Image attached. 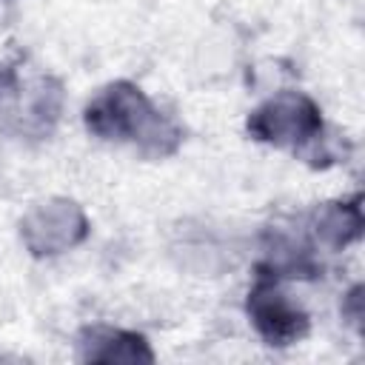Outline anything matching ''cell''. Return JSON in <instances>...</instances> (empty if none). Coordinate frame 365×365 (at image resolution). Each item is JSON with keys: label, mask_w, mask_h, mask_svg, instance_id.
Wrapping results in <instances>:
<instances>
[{"label": "cell", "mask_w": 365, "mask_h": 365, "mask_svg": "<svg viewBox=\"0 0 365 365\" xmlns=\"http://www.w3.org/2000/svg\"><path fill=\"white\" fill-rule=\"evenodd\" d=\"M257 268L279 279H311L322 271V262L317 257V245L308 228L274 225V228H265L262 259L257 262Z\"/></svg>", "instance_id": "8992f818"}, {"label": "cell", "mask_w": 365, "mask_h": 365, "mask_svg": "<svg viewBox=\"0 0 365 365\" xmlns=\"http://www.w3.org/2000/svg\"><path fill=\"white\" fill-rule=\"evenodd\" d=\"M77 359L80 362H154V351L143 334L97 322V325L80 328Z\"/></svg>", "instance_id": "52a82bcc"}, {"label": "cell", "mask_w": 365, "mask_h": 365, "mask_svg": "<svg viewBox=\"0 0 365 365\" xmlns=\"http://www.w3.org/2000/svg\"><path fill=\"white\" fill-rule=\"evenodd\" d=\"M245 314H248L254 331L271 348H288V345L305 339L311 331V317L285 291V279H279L268 271H259V268L245 294Z\"/></svg>", "instance_id": "277c9868"}, {"label": "cell", "mask_w": 365, "mask_h": 365, "mask_svg": "<svg viewBox=\"0 0 365 365\" xmlns=\"http://www.w3.org/2000/svg\"><path fill=\"white\" fill-rule=\"evenodd\" d=\"M83 125L103 143L134 145L145 160L174 157L182 145V125L131 80L106 83L86 103Z\"/></svg>", "instance_id": "6da1fadb"}, {"label": "cell", "mask_w": 365, "mask_h": 365, "mask_svg": "<svg viewBox=\"0 0 365 365\" xmlns=\"http://www.w3.org/2000/svg\"><path fill=\"white\" fill-rule=\"evenodd\" d=\"M245 131L251 140L291 151L314 168H325L334 160V154L328 151L322 108L305 91L282 88L274 97L262 100L248 111Z\"/></svg>", "instance_id": "7a4b0ae2"}, {"label": "cell", "mask_w": 365, "mask_h": 365, "mask_svg": "<svg viewBox=\"0 0 365 365\" xmlns=\"http://www.w3.org/2000/svg\"><path fill=\"white\" fill-rule=\"evenodd\" d=\"M60 111L63 83L57 77H23L14 63H0V128L23 137H48Z\"/></svg>", "instance_id": "3957f363"}, {"label": "cell", "mask_w": 365, "mask_h": 365, "mask_svg": "<svg viewBox=\"0 0 365 365\" xmlns=\"http://www.w3.org/2000/svg\"><path fill=\"white\" fill-rule=\"evenodd\" d=\"M91 222L86 211L68 197H48L34 202L20 217V240L26 251L37 259L60 257L80 242H86Z\"/></svg>", "instance_id": "5b68a950"}, {"label": "cell", "mask_w": 365, "mask_h": 365, "mask_svg": "<svg viewBox=\"0 0 365 365\" xmlns=\"http://www.w3.org/2000/svg\"><path fill=\"white\" fill-rule=\"evenodd\" d=\"M305 228L317 248H325L328 254L345 251L351 242L362 237V228H365L362 197L354 194L348 200H331V202L317 205Z\"/></svg>", "instance_id": "ba28073f"}]
</instances>
